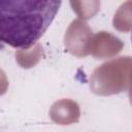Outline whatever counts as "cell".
I'll use <instances>...</instances> for the list:
<instances>
[{
	"label": "cell",
	"instance_id": "obj_1",
	"mask_svg": "<svg viewBox=\"0 0 132 132\" xmlns=\"http://www.w3.org/2000/svg\"><path fill=\"white\" fill-rule=\"evenodd\" d=\"M62 0H0V42L28 50L45 33Z\"/></svg>",
	"mask_w": 132,
	"mask_h": 132
}]
</instances>
